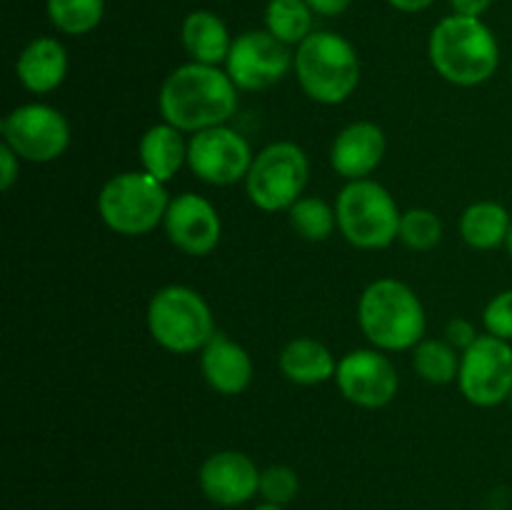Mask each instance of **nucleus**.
<instances>
[{
  "instance_id": "7c9ffc66",
  "label": "nucleus",
  "mask_w": 512,
  "mask_h": 510,
  "mask_svg": "<svg viewBox=\"0 0 512 510\" xmlns=\"http://www.w3.org/2000/svg\"><path fill=\"white\" fill-rule=\"evenodd\" d=\"M20 175V158L10 145H0V188L10 190Z\"/></svg>"
},
{
  "instance_id": "f3484780",
  "label": "nucleus",
  "mask_w": 512,
  "mask_h": 510,
  "mask_svg": "<svg viewBox=\"0 0 512 510\" xmlns=\"http://www.w3.org/2000/svg\"><path fill=\"white\" fill-rule=\"evenodd\" d=\"M200 370L205 383L220 395H240L253 380L250 353L223 333H215L213 340L200 350Z\"/></svg>"
},
{
  "instance_id": "c756f323",
  "label": "nucleus",
  "mask_w": 512,
  "mask_h": 510,
  "mask_svg": "<svg viewBox=\"0 0 512 510\" xmlns=\"http://www.w3.org/2000/svg\"><path fill=\"white\" fill-rule=\"evenodd\" d=\"M478 338L480 335L478 330H475V325L465 318H453L448 323V328H445V340H448L455 350H468Z\"/></svg>"
},
{
  "instance_id": "72a5a7b5",
  "label": "nucleus",
  "mask_w": 512,
  "mask_h": 510,
  "mask_svg": "<svg viewBox=\"0 0 512 510\" xmlns=\"http://www.w3.org/2000/svg\"><path fill=\"white\" fill-rule=\"evenodd\" d=\"M438 0H388L390 8L400 10V13H423V10L433 8Z\"/></svg>"
},
{
  "instance_id": "39448f33",
  "label": "nucleus",
  "mask_w": 512,
  "mask_h": 510,
  "mask_svg": "<svg viewBox=\"0 0 512 510\" xmlns=\"http://www.w3.org/2000/svg\"><path fill=\"white\" fill-rule=\"evenodd\" d=\"M148 330L168 353H200L213 340V310L198 290L188 285H165L148 303Z\"/></svg>"
},
{
  "instance_id": "20e7f679",
  "label": "nucleus",
  "mask_w": 512,
  "mask_h": 510,
  "mask_svg": "<svg viewBox=\"0 0 512 510\" xmlns=\"http://www.w3.org/2000/svg\"><path fill=\"white\" fill-rule=\"evenodd\" d=\"M300 90L320 105H340L360 85V55L345 35L313 30L295 45L293 60Z\"/></svg>"
},
{
  "instance_id": "a878e982",
  "label": "nucleus",
  "mask_w": 512,
  "mask_h": 510,
  "mask_svg": "<svg viewBox=\"0 0 512 510\" xmlns=\"http://www.w3.org/2000/svg\"><path fill=\"white\" fill-rule=\"evenodd\" d=\"M290 225H293V230L303 240L320 243V240H328L333 230L338 228V215H335V208H330L325 200L300 198L290 208Z\"/></svg>"
},
{
  "instance_id": "6ab92c4d",
  "label": "nucleus",
  "mask_w": 512,
  "mask_h": 510,
  "mask_svg": "<svg viewBox=\"0 0 512 510\" xmlns=\"http://www.w3.org/2000/svg\"><path fill=\"white\" fill-rule=\"evenodd\" d=\"M180 43L193 63L223 65L228 60L233 38L218 13L200 8L185 15L183 25H180Z\"/></svg>"
},
{
  "instance_id": "473e14b6",
  "label": "nucleus",
  "mask_w": 512,
  "mask_h": 510,
  "mask_svg": "<svg viewBox=\"0 0 512 510\" xmlns=\"http://www.w3.org/2000/svg\"><path fill=\"white\" fill-rule=\"evenodd\" d=\"M490 5H493V0H450L453 13L468 15V18H483Z\"/></svg>"
},
{
  "instance_id": "f03ea898",
  "label": "nucleus",
  "mask_w": 512,
  "mask_h": 510,
  "mask_svg": "<svg viewBox=\"0 0 512 510\" xmlns=\"http://www.w3.org/2000/svg\"><path fill=\"white\" fill-rule=\"evenodd\" d=\"M428 58L435 73L460 88L488 83L500 65V45L483 18L445 15L428 38Z\"/></svg>"
},
{
  "instance_id": "f257e3e1",
  "label": "nucleus",
  "mask_w": 512,
  "mask_h": 510,
  "mask_svg": "<svg viewBox=\"0 0 512 510\" xmlns=\"http://www.w3.org/2000/svg\"><path fill=\"white\" fill-rule=\"evenodd\" d=\"M158 108L165 123L183 133L225 125L238 110V88L220 65H178L160 85Z\"/></svg>"
},
{
  "instance_id": "9d476101",
  "label": "nucleus",
  "mask_w": 512,
  "mask_h": 510,
  "mask_svg": "<svg viewBox=\"0 0 512 510\" xmlns=\"http://www.w3.org/2000/svg\"><path fill=\"white\" fill-rule=\"evenodd\" d=\"M460 393L478 408H495L510 398L512 343L495 335H480L460 355Z\"/></svg>"
},
{
  "instance_id": "9b49d317",
  "label": "nucleus",
  "mask_w": 512,
  "mask_h": 510,
  "mask_svg": "<svg viewBox=\"0 0 512 510\" xmlns=\"http://www.w3.org/2000/svg\"><path fill=\"white\" fill-rule=\"evenodd\" d=\"M295 53L290 45L280 43L268 30H245L233 38L225 73L235 83V88L245 93L265 90L280 83L293 70Z\"/></svg>"
},
{
  "instance_id": "2f4dec72",
  "label": "nucleus",
  "mask_w": 512,
  "mask_h": 510,
  "mask_svg": "<svg viewBox=\"0 0 512 510\" xmlns=\"http://www.w3.org/2000/svg\"><path fill=\"white\" fill-rule=\"evenodd\" d=\"M310 5L315 15H323V18H338L345 10L350 8L353 0H305Z\"/></svg>"
},
{
  "instance_id": "e433bc0d",
  "label": "nucleus",
  "mask_w": 512,
  "mask_h": 510,
  "mask_svg": "<svg viewBox=\"0 0 512 510\" xmlns=\"http://www.w3.org/2000/svg\"><path fill=\"white\" fill-rule=\"evenodd\" d=\"M508 403H510V410H512V390H510V398H508Z\"/></svg>"
},
{
  "instance_id": "2eb2a0df",
  "label": "nucleus",
  "mask_w": 512,
  "mask_h": 510,
  "mask_svg": "<svg viewBox=\"0 0 512 510\" xmlns=\"http://www.w3.org/2000/svg\"><path fill=\"white\" fill-rule=\"evenodd\" d=\"M163 228L175 248L195 258L213 253L223 235L218 210L198 193H183L170 200Z\"/></svg>"
},
{
  "instance_id": "1a4fd4ad",
  "label": "nucleus",
  "mask_w": 512,
  "mask_h": 510,
  "mask_svg": "<svg viewBox=\"0 0 512 510\" xmlns=\"http://www.w3.org/2000/svg\"><path fill=\"white\" fill-rule=\"evenodd\" d=\"M3 143L28 163H53L68 150L70 125L58 108L45 103L18 105L3 118Z\"/></svg>"
},
{
  "instance_id": "4468645a",
  "label": "nucleus",
  "mask_w": 512,
  "mask_h": 510,
  "mask_svg": "<svg viewBox=\"0 0 512 510\" xmlns=\"http://www.w3.org/2000/svg\"><path fill=\"white\" fill-rule=\"evenodd\" d=\"M260 473L250 455L240 450H218L208 455L198 470V483L205 498L220 508H238L260 493Z\"/></svg>"
},
{
  "instance_id": "4c0bfd02",
  "label": "nucleus",
  "mask_w": 512,
  "mask_h": 510,
  "mask_svg": "<svg viewBox=\"0 0 512 510\" xmlns=\"http://www.w3.org/2000/svg\"><path fill=\"white\" fill-rule=\"evenodd\" d=\"M488 510H493V508H488Z\"/></svg>"
},
{
  "instance_id": "423d86ee",
  "label": "nucleus",
  "mask_w": 512,
  "mask_h": 510,
  "mask_svg": "<svg viewBox=\"0 0 512 510\" xmlns=\"http://www.w3.org/2000/svg\"><path fill=\"white\" fill-rule=\"evenodd\" d=\"M338 228L350 245L360 250H383L398 240V203L378 180H350L335 200Z\"/></svg>"
},
{
  "instance_id": "cd10ccee",
  "label": "nucleus",
  "mask_w": 512,
  "mask_h": 510,
  "mask_svg": "<svg viewBox=\"0 0 512 510\" xmlns=\"http://www.w3.org/2000/svg\"><path fill=\"white\" fill-rule=\"evenodd\" d=\"M300 493V478L290 465H268L260 473V498L265 503L288 505Z\"/></svg>"
},
{
  "instance_id": "ddd939ff",
  "label": "nucleus",
  "mask_w": 512,
  "mask_h": 510,
  "mask_svg": "<svg viewBox=\"0 0 512 510\" xmlns=\"http://www.w3.org/2000/svg\"><path fill=\"white\" fill-rule=\"evenodd\" d=\"M335 383L345 400L358 408L375 410L393 403L400 388V375L383 350L358 348L338 360Z\"/></svg>"
},
{
  "instance_id": "aec40b11",
  "label": "nucleus",
  "mask_w": 512,
  "mask_h": 510,
  "mask_svg": "<svg viewBox=\"0 0 512 510\" xmlns=\"http://www.w3.org/2000/svg\"><path fill=\"white\" fill-rule=\"evenodd\" d=\"M138 153L145 173L158 178L160 183L173 180L178 170L188 163V143L183 138V130L165 123V120L145 130Z\"/></svg>"
},
{
  "instance_id": "393cba45",
  "label": "nucleus",
  "mask_w": 512,
  "mask_h": 510,
  "mask_svg": "<svg viewBox=\"0 0 512 510\" xmlns=\"http://www.w3.org/2000/svg\"><path fill=\"white\" fill-rule=\"evenodd\" d=\"M413 368L433 385H448L458 380L460 355L448 340H420L413 348Z\"/></svg>"
},
{
  "instance_id": "dca6fc26",
  "label": "nucleus",
  "mask_w": 512,
  "mask_h": 510,
  "mask_svg": "<svg viewBox=\"0 0 512 510\" xmlns=\"http://www.w3.org/2000/svg\"><path fill=\"white\" fill-rule=\"evenodd\" d=\"M385 133L370 120L350 123L335 135L330 145V165L340 178L365 180L385 158Z\"/></svg>"
},
{
  "instance_id": "7ed1b4c3",
  "label": "nucleus",
  "mask_w": 512,
  "mask_h": 510,
  "mask_svg": "<svg viewBox=\"0 0 512 510\" xmlns=\"http://www.w3.org/2000/svg\"><path fill=\"white\" fill-rule=\"evenodd\" d=\"M358 323L375 348L398 353L423 340L428 315L410 285L395 278H378L360 295Z\"/></svg>"
},
{
  "instance_id": "a211bd4d",
  "label": "nucleus",
  "mask_w": 512,
  "mask_h": 510,
  "mask_svg": "<svg viewBox=\"0 0 512 510\" xmlns=\"http://www.w3.org/2000/svg\"><path fill=\"white\" fill-rule=\"evenodd\" d=\"M15 75L30 93H53L68 75V50L53 35H38L20 50L15 60Z\"/></svg>"
},
{
  "instance_id": "5701e85b",
  "label": "nucleus",
  "mask_w": 512,
  "mask_h": 510,
  "mask_svg": "<svg viewBox=\"0 0 512 510\" xmlns=\"http://www.w3.org/2000/svg\"><path fill=\"white\" fill-rule=\"evenodd\" d=\"M315 13L305 0H270L265 5V30L285 45H300L313 33Z\"/></svg>"
},
{
  "instance_id": "b1692460",
  "label": "nucleus",
  "mask_w": 512,
  "mask_h": 510,
  "mask_svg": "<svg viewBox=\"0 0 512 510\" xmlns=\"http://www.w3.org/2000/svg\"><path fill=\"white\" fill-rule=\"evenodd\" d=\"M50 25L63 35H88L103 23L105 0H45Z\"/></svg>"
},
{
  "instance_id": "412c9836",
  "label": "nucleus",
  "mask_w": 512,
  "mask_h": 510,
  "mask_svg": "<svg viewBox=\"0 0 512 510\" xmlns=\"http://www.w3.org/2000/svg\"><path fill=\"white\" fill-rule=\"evenodd\" d=\"M280 373L295 385H318L335 378L338 360L315 338H295L280 350Z\"/></svg>"
},
{
  "instance_id": "0eeeda50",
  "label": "nucleus",
  "mask_w": 512,
  "mask_h": 510,
  "mask_svg": "<svg viewBox=\"0 0 512 510\" xmlns=\"http://www.w3.org/2000/svg\"><path fill=\"white\" fill-rule=\"evenodd\" d=\"M168 205L165 183L145 170L113 175L98 195L100 220L120 235H145L155 230L165 220Z\"/></svg>"
},
{
  "instance_id": "f8f14e48",
  "label": "nucleus",
  "mask_w": 512,
  "mask_h": 510,
  "mask_svg": "<svg viewBox=\"0 0 512 510\" xmlns=\"http://www.w3.org/2000/svg\"><path fill=\"white\" fill-rule=\"evenodd\" d=\"M253 148L238 130L215 125L188 140V168L208 185H235L248 178Z\"/></svg>"
},
{
  "instance_id": "c85d7f7f",
  "label": "nucleus",
  "mask_w": 512,
  "mask_h": 510,
  "mask_svg": "<svg viewBox=\"0 0 512 510\" xmlns=\"http://www.w3.org/2000/svg\"><path fill=\"white\" fill-rule=\"evenodd\" d=\"M483 325L490 335L512 343V288L490 298L483 310Z\"/></svg>"
},
{
  "instance_id": "6e6552de",
  "label": "nucleus",
  "mask_w": 512,
  "mask_h": 510,
  "mask_svg": "<svg viewBox=\"0 0 512 510\" xmlns=\"http://www.w3.org/2000/svg\"><path fill=\"white\" fill-rule=\"evenodd\" d=\"M310 163L300 145L290 140H278L260 150L253 158L250 173L245 178V190L255 208L265 213L290 210L308 185Z\"/></svg>"
},
{
  "instance_id": "4be33fe9",
  "label": "nucleus",
  "mask_w": 512,
  "mask_h": 510,
  "mask_svg": "<svg viewBox=\"0 0 512 510\" xmlns=\"http://www.w3.org/2000/svg\"><path fill=\"white\" fill-rule=\"evenodd\" d=\"M460 235L475 250H495L508 243L512 218L508 208L495 200H478L460 215Z\"/></svg>"
},
{
  "instance_id": "bb28decb",
  "label": "nucleus",
  "mask_w": 512,
  "mask_h": 510,
  "mask_svg": "<svg viewBox=\"0 0 512 510\" xmlns=\"http://www.w3.org/2000/svg\"><path fill=\"white\" fill-rule=\"evenodd\" d=\"M398 240L405 248L418 250V253L433 250L443 240V223H440L438 213L430 208L405 210L400 218Z\"/></svg>"
},
{
  "instance_id": "f704fd0d",
  "label": "nucleus",
  "mask_w": 512,
  "mask_h": 510,
  "mask_svg": "<svg viewBox=\"0 0 512 510\" xmlns=\"http://www.w3.org/2000/svg\"><path fill=\"white\" fill-rule=\"evenodd\" d=\"M253 510H285V505H275V503H260V505H255Z\"/></svg>"
},
{
  "instance_id": "c9c22d12",
  "label": "nucleus",
  "mask_w": 512,
  "mask_h": 510,
  "mask_svg": "<svg viewBox=\"0 0 512 510\" xmlns=\"http://www.w3.org/2000/svg\"><path fill=\"white\" fill-rule=\"evenodd\" d=\"M505 245H508V253H510V258H512V228H510V235H508V243H505Z\"/></svg>"
}]
</instances>
